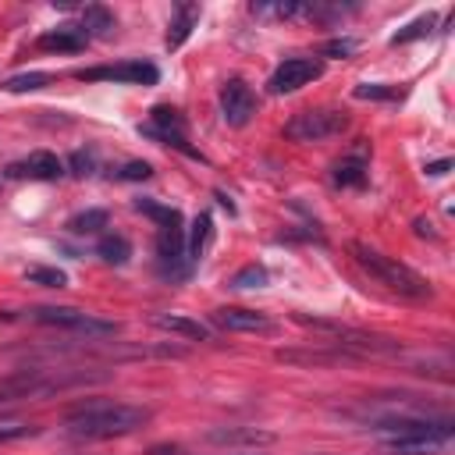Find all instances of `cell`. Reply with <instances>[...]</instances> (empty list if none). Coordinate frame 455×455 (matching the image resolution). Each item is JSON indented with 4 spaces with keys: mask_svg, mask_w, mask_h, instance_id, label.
I'll use <instances>...</instances> for the list:
<instances>
[{
    "mask_svg": "<svg viewBox=\"0 0 455 455\" xmlns=\"http://www.w3.org/2000/svg\"><path fill=\"white\" fill-rule=\"evenodd\" d=\"M366 171H370V146L359 142L352 153H345L341 160H334L331 181H334L338 188H363V185H366Z\"/></svg>",
    "mask_w": 455,
    "mask_h": 455,
    "instance_id": "7c38bea8",
    "label": "cell"
},
{
    "mask_svg": "<svg viewBox=\"0 0 455 455\" xmlns=\"http://www.w3.org/2000/svg\"><path fill=\"white\" fill-rule=\"evenodd\" d=\"M355 50V43L352 39H331V43H323V50L320 53H327V57H348Z\"/></svg>",
    "mask_w": 455,
    "mask_h": 455,
    "instance_id": "1f68e13d",
    "label": "cell"
},
{
    "mask_svg": "<svg viewBox=\"0 0 455 455\" xmlns=\"http://www.w3.org/2000/svg\"><path fill=\"white\" fill-rule=\"evenodd\" d=\"M25 281L28 284H43V288H64L68 284V274L57 270V267H28L25 270Z\"/></svg>",
    "mask_w": 455,
    "mask_h": 455,
    "instance_id": "d4e9b609",
    "label": "cell"
},
{
    "mask_svg": "<svg viewBox=\"0 0 455 455\" xmlns=\"http://www.w3.org/2000/svg\"><path fill=\"white\" fill-rule=\"evenodd\" d=\"M156 259L167 274H185L188 270V256H185V228H156Z\"/></svg>",
    "mask_w": 455,
    "mask_h": 455,
    "instance_id": "4fadbf2b",
    "label": "cell"
},
{
    "mask_svg": "<svg viewBox=\"0 0 455 455\" xmlns=\"http://www.w3.org/2000/svg\"><path fill=\"white\" fill-rule=\"evenodd\" d=\"M455 437V427H441V430H419V434H405V437H387V448L395 455H441L448 451Z\"/></svg>",
    "mask_w": 455,
    "mask_h": 455,
    "instance_id": "30bf717a",
    "label": "cell"
},
{
    "mask_svg": "<svg viewBox=\"0 0 455 455\" xmlns=\"http://www.w3.org/2000/svg\"><path fill=\"white\" fill-rule=\"evenodd\" d=\"M149 409L128 405V402H82L64 416V427L71 437L82 441H107V437H124L135 434L139 427L149 423Z\"/></svg>",
    "mask_w": 455,
    "mask_h": 455,
    "instance_id": "6da1fadb",
    "label": "cell"
},
{
    "mask_svg": "<svg viewBox=\"0 0 455 455\" xmlns=\"http://www.w3.org/2000/svg\"><path fill=\"white\" fill-rule=\"evenodd\" d=\"M348 128V114L345 110H334V107H316V110H299L288 124H284V135L291 142H323V139H334Z\"/></svg>",
    "mask_w": 455,
    "mask_h": 455,
    "instance_id": "3957f363",
    "label": "cell"
},
{
    "mask_svg": "<svg viewBox=\"0 0 455 455\" xmlns=\"http://www.w3.org/2000/svg\"><path fill=\"white\" fill-rule=\"evenodd\" d=\"M320 75H323V64H320L316 57H288V60H281V64L274 68L267 89H270L274 96H284V92H295V89L309 85V82L320 78Z\"/></svg>",
    "mask_w": 455,
    "mask_h": 455,
    "instance_id": "ba28073f",
    "label": "cell"
},
{
    "mask_svg": "<svg viewBox=\"0 0 455 455\" xmlns=\"http://www.w3.org/2000/svg\"><path fill=\"white\" fill-rule=\"evenodd\" d=\"M355 96H359V100H398V89H387V85H370V82H363V85H355Z\"/></svg>",
    "mask_w": 455,
    "mask_h": 455,
    "instance_id": "4dcf8cb0",
    "label": "cell"
},
{
    "mask_svg": "<svg viewBox=\"0 0 455 455\" xmlns=\"http://www.w3.org/2000/svg\"><path fill=\"white\" fill-rule=\"evenodd\" d=\"M135 210L149 220H156V228H178L181 224V213L167 203H156V199H135Z\"/></svg>",
    "mask_w": 455,
    "mask_h": 455,
    "instance_id": "7402d4cb",
    "label": "cell"
},
{
    "mask_svg": "<svg viewBox=\"0 0 455 455\" xmlns=\"http://www.w3.org/2000/svg\"><path fill=\"white\" fill-rule=\"evenodd\" d=\"M68 167L85 178V174H92V167H96V153H92V149H75L71 160H68Z\"/></svg>",
    "mask_w": 455,
    "mask_h": 455,
    "instance_id": "f546056e",
    "label": "cell"
},
{
    "mask_svg": "<svg viewBox=\"0 0 455 455\" xmlns=\"http://www.w3.org/2000/svg\"><path fill=\"white\" fill-rule=\"evenodd\" d=\"M430 28H434V14L416 18V21H409L402 32L391 36V46H405V43H412V39H423V36H430Z\"/></svg>",
    "mask_w": 455,
    "mask_h": 455,
    "instance_id": "484cf974",
    "label": "cell"
},
{
    "mask_svg": "<svg viewBox=\"0 0 455 455\" xmlns=\"http://www.w3.org/2000/svg\"><path fill=\"white\" fill-rule=\"evenodd\" d=\"M210 235H213V220H210V213H199V217L192 220V231L185 235V256H188V263H196V259L203 256Z\"/></svg>",
    "mask_w": 455,
    "mask_h": 455,
    "instance_id": "ffe728a7",
    "label": "cell"
},
{
    "mask_svg": "<svg viewBox=\"0 0 455 455\" xmlns=\"http://www.w3.org/2000/svg\"><path fill=\"white\" fill-rule=\"evenodd\" d=\"M107 210H82V213H75V217H68V235H100L103 228H107Z\"/></svg>",
    "mask_w": 455,
    "mask_h": 455,
    "instance_id": "44dd1931",
    "label": "cell"
},
{
    "mask_svg": "<svg viewBox=\"0 0 455 455\" xmlns=\"http://www.w3.org/2000/svg\"><path fill=\"white\" fill-rule=\"evenodd\" d=\"M28 320L50 323V327L82 331V334H117L114 320H100V316H92L85 309H75V306H36V309H28Z\"/></svg>",
    "mask_w": 455,
    "mask_h": 455,
    "instance_id": "5b68a950",
    "label": "cell"
},
{
    "mask_svg": "<svg viewBox=\"0 0 455 455\" xmlns=\"http://www.w3.org/2000/svg\"><path fill=\"white\" fill-rule=\"evenodd\" d=\"M153 323L160 331H171V334H181L188 341H210V327L199 323V320H188V316H178V313H156Z\"/></svg>",
    "mask_w": 455,
    "mask_h": 455,
    "instance_id": "e0dca14e",
    "label": "cell"
},
{
    "mask_svg": "<svg viewBox=\"0 0 455 455\" xmlns=\"http://www.w3.org/2000/svg\"><path fill=\"white\" fill-rule=\"evenodd\" d=\"M210 320L224 331H238V334H274L277 323L259 313V309H242V306H220L210 313Z\"/></svg>",
    "mask_w": 455,
    "mask_h": 455,
    "instance_id": "9c48e42d",
    "label": "cell"
},
{
    "mask_svg": "<svg viewBox=\"0 0 455 455\" xmlns=\"http://www.w3.org/2000/svg\"><path fill=\"white\" fill-rule=\"evenodd\" d=\"M146 455H192V451H185L181 444H153Z\"/></svg>",
    "mask_w": 455,
    "mask_h": 455,
    "instance_id": "d6a6232c",
    "label": "cell"
},
{
    "mask_svg": "<svg viewBox=\"0 0 455 455\" xmlns=\"http://www.w3.org/2000/svg\"><path fill=\"white\" fill-rule=\"evenodd\" d=\"M416 235H430V238H434V231H430V220H423V217H419V220H416Z\"/></svg>",
    "mask_w": 455,
    "mask_h": 455,
    "instance_id": "d590c367",
    "label": "cell"
},
{
    "mask_svg": "<svg viewBox=\"0 0 455 455\" xmlns=\"http://www.w3.org/2000/svg\"><path fill=\"white\" fill-rule=\"evenodd\" d=\"M256 92H252V85L245 82V78H228L224 85H220V117H224V124H231V128H242V124H249L252 121V114H256Z\"/></svg>",
    "mask_w": 455,
    "mask_h": 455,
    "instance_id": "52a82bcc",
    "label": "cell"
},
{
    "mask_svg": "<svg viewBox=\"0 0 455 455\" xmlns=\"http://www.w3.org/2000/svg\"><path fill=\"white\" fill-rule=\"evenodd\" d=\"M199 14H203L199 4H178V7H174V21H171V28H167V50H178V46L192 36Z\"/></svg>",
    "mask_w": 455,
    "mask_h": 455,
    "instance_id": "ac0fdd59",
    "label": "cell"
},
{
    "mask_svg": "<svg viewBox=\"0 0 455 455\" xmlns=\"http://www.w3.org/2000/svg\"><path fill=\"white\" fill-rule=\"evenodd\" d=\"M36 434H39V427H32V423H0V444L4 441H25Z\"/></svg>",
    "mask_w": 455,
    "mask_h": 455,
    "instance_id": "f1b7e54d",
    "label": "cell"
},
{
    "mask_svg": "<svg viewBox=\"0 0 455 455\" xmlns=\"http://www.w3.org/2000/svg\"><path fill=\"white\" fill-rule=\"evenodd\" d=\"M82 82H128V85H153L160 78L156 64L149 60H121V64H100V68H82L75 71Z\"/></svg>",
    "mask_w": 455,
    "mask_h": 455,
    "instance_id": "8992f818",
    "label": "cell"
},
{
    "mask_svg": "<svg viewBox=\"0 0 455 455\" xmlns=\"http://www.w3.org/2000/svg\"><path fill=\"white\" fill-rule=\"evenodd\" d=\"M60 387L57 377H43L36 370H25V373H14V377H4L0 380V402H18V398H36V395H46Z\"/></svg>",
    "mask_w": 455,
    "mask_h": 455,
    "instance_id": "5bb4252c",
    "label": "cell"
},
{
    "mask_svg": "<svg viewBox=\"0 0 455 455\" xmlns=\"http://www.w3.org/2000/svg\"><path fill=\"white\" fill-rule=\"evenodd\" d=\"M139 132L149 135V139H156V142H164V146H174V149H181L188 156H199L188 146V121H185V114L178 107H171V103H156L149 110V121L139 124Z\"/></svg>",
    "mask_w": 455,
    "mask_h": 455,
    "instance_id": "277c9868",
    "label": "cell"
},
{
    "mask_svg": "<svg viewBox=\"0 0 455 455\" xmlns=\"http://www.w3.org/2000/svg\"><path fill=\"white\" fill-rule=\"evenodd\" d=\"M50 82H53V75H46V71H25V75L4 78L0 89H4V92H32V89H43V85H50Z\"/></svg>",
    "mask_w": 455,
    "mask_h": 455,
    "instance_id": "cb8c5ba5",
    "label": "cell"
},
{
    "mask_svg": "<svg viewBox=\"0 0 455 455\" xmlns=\"http://www.w3.org/2000/svg\"><path fill=\"white\" fill-rule=\"evenodd\" d=\"M348 252H352V259H355L377 284H384L387 291H395V295H402V299H412V302L434 299L430 281H427L423 274H416L412 267H405L402 259L384 256V252H377V249H370V245H363V242H348Z\"/></svg>",
    "mask_w": 455,
    "mask_h": 455,
    "instance_id": "7a4b0ae2",
    "label": "cell"
},
{
    "mask_svg": "<svg viewBox=\"0 0 455 455\" xmlns=\"http://www.w3.org/2000/svg\"><path fill=\"white\" fill-rule=\"evenodd\" d=\"M213 196H217V203H220V206H224V210H228V213H235V203H231V199H228V196H224V192H213Z\"/></svg>",
    "mask_w": 455,
    "mask_h": 455,
    "instance_id": "e575fe53",
    "label": "cell"
},
{
    "mask_svg": "<svg viewBox=\"0 0 455 455\" xmlns=\"http://www.w3.org/2000/svg\"><path fill=\"white\" fill-rule=\"evenodd\" d=\"M114 178H121V181H146V178H153V167L146 160H128L124 167L114 171Z\"/></svg>",
    "mask_w": 455,
    "mask_h": 455,
    "instance_id": "83f0119b",
    "label": "cell"
},
{
    "mask_svg": "<svg viewBox=\"0 0 455 455\" xmlns=\"http://www.w3.org/2000/svg\"><path fill=\"white\" fill-rule=\"evenodd\" d=\"M228 284H231V288H263V284H267V270H263L259 263H249V267H242L238 274H231Z\"/></svg>",
    "mask_w": 455,
    "mask_h": 455,
    "instance_id": "4316f807",
    "label": "cell"
},
{
    "mask_svg": "<svg viewBox=\"0 0 455 455\" xmlns=\"http://www.w3.org/2000/svg\"><path fill=\"white\" fill-rule=\"evenodd\" d=\"M96 256L103 259V263H110V267H124L128 259H132V242L124 238V235H100V242H96Z\"/></svg>",
    "mask_w": 455,
    "mask_h": 455,
    "instance_id": "d6986e66",
    "label": "cell"
},
{
    "mask_svg": "<svg viewBox=\"0 0 455 455\" xmlns=\"http://www.w3.org/2000/svg\"><path fill=\"white\" fill-rule=\"evenodd\" d=\"M4 174H7V178H28V181H53V178H60V174H64V164H60L53 153L36 149V153H28L25 160L7 164V171H4Z\"/></svg>",
    "mask_w": 455,
    "mask_h": 455,
    "instance_id": "8fae6325",
    "label": "cell"
},
{
    "mask_svg": "<svg viewBox=\"0 0 455 455\" xmlns=\"http://www.w3.org/2000/svg\"><path fill=\"white\" fill-rule=\"evenodd\" d=\"M82 28H85V36H110L114 14H110L103 4H89V7L82 11Z\"/></svg>",
    "mask_w": 455,
    "mask_h": 455,
    "instance_id": "603a6c76",
    "label": "cell"
},
{
    "mask_svg": "<svg viewBox=\"0 0 455 455\" xmlns=\"http://www.w3.org/2000/svg\"><path fill=\"white\" fill-rule=\"evenodd\" d=\"M448 167H451V160H434V164H427V174H434V178H437V174H444Z\"/></svg>",
    "mask_w": 455,
    "mask_h": 455,
    "instance_id": "836d02e7",
    "label": "cell"
},
{
    "mask_svg": "<svg viewBox=\"0 0 455 455\" xmlns=\"http://www.w3.org/2000/svg\"><path fill=\"white\" fill-rule=\"evenodd\" d=\"M206 441L220 448H256V444H274L277 434L259 430V427H213L206 430Z\"/></svg>",
    "mask_w": 455,
    "mask_h": 455,
    "instance_id": "9a60e30c",
    "label": "cell"
},
{
    "mask_svg": "<svg viewBox=\"0 0 455 455\" xmlns=\"http://www.w3.org/2000/svg\"><path fill=\"white\" fill-rule=\"evenodd\" d=\"M85 43H89V36L82 25H57L36 39V46L46 53H78V50H85Z\"/></svg>",
    "mask_w": 455,
    "mask_h": 455,
    "instance_id": "2e32d148",
    "label": "cell"
}]
</instances>
